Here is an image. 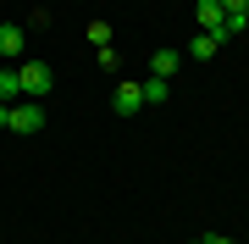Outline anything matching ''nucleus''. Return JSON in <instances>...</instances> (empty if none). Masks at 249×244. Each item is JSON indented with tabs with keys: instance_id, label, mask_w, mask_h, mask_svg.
I'll use <instances>...</instances> for the list:
<instances>
[{
	"instance_id": "15",
	"label": "nucleus",
	"mask_w": 249,
	"mask_h": 244,
	"mask_svg": "<svg viewBox=\"0 0 249 244\" xmlns=\"http://www.w3.org/2000/svg\"><path fill=\"white\" fill-rule=\"evenodd\" d=\"M244 17H249V0H244Z\"/></svg>"
},
{
	"instance_id": "9",
	"label": "nucleus",
	"mask_w": 249,
	"mask_h": 244,
	"mask_svg": "<svg viewBox=\"0 0 249 244\" xmlns=\"http://www.w3.org/2000/svg\"><path fill=\"white\" fill-rule=\"evenodd\" d=\"M139 89H144V106H160V100L172 94V83H166V78H144Z\"/></svg>"
},
{
	"instance_id": "14",
	"label": "nucleus",
	"mask_w": 249,
	"mask_h": 244,
	"mask_svg": "<svg viewBox=\"0 0 249 244\" xmlns=\"http://www.w3.org/2000/svg\"><path fill=\"white\" fill-rule=\"evenodd\" d=\"M205 244H238V239H222V233H211V239H205Z\"/></svg>"
},
{
	"instance_id": "10",
	"label": "nucleus",
	"mask_w": 249,
	"mask_h": 244,
	"mask_svg": "<svg viewBox=\"0 0 249 244\" xmlns=\"http://www.w3.org/2000/svg\"><path fill=\"white\" fill-rule=\"evenodd\" d=\"M94 61H100V73H116V67H122V56H116V50L106 45V50H100V56H94Z\"/></svg>"
},
{
	"instance_id": "5",
	"label": "nucleus",
	"mask_w": 249,
	"mask_h": 244,
	"mask_svg": "<svg viewBox=\"0 0 249 244\" xmlns=\"http://www.w3.org/2000/svg\"><path fill=\"white\" fill-rule=\"evenodd\" d=\"M194 17H199V28H205V34H216V39H222V22H227L222 0H199V6H194Z\"/></svg>"
},
{
	"instance_id": "8",
	"label": "nucleus",
	"mask_w": 249,
	"mask_h": 244,
	"mask_svg": "<svg viewBox=\"0 0 249 244\" xmlns=\"http://www.w3.org/2000/svg\"><path fill=\"white\" fill-rule=\"evenodd\" d=\"M216 50H222V39H216V34H194V45H188V56H194V61H211Z\"/></svg>"
},
{
	"instance_id": "11",
	"label": "nucleus",
	"mask_w": 249,
	"mask_h": 244,
	"mask_svg": "<svg viewBox=\"0 0 249 244\" xmlns=\"http://www.w3.org/2000/svg\"><path fill=\"white\" fill-rule=\"evenodd\" d=\"M89 39H94L100 50H106V45H111V22H89Z\"/></svg>"
},
{
	"instance_id": "3",
	"label": "nucleus",
	"mask_w": 249,
	"mask_h": 244,
	"mask_svg": "<svg viewBox=\"0 0 249 244\" xmlns=\"http://www.w3.org/2000/svg\"><path fill=\"white\" fill-rule=\"evenodd\" d=\"M111 111H116V117H133V111H144V89H139L133 78H122V83H116V94H111Z\"/></svg>"
},
{
	"instance_id": "7",
	"label": "nucleus",
	"mask_w": 249,
	"mask_h": 244,
	"mask_svg": "<svg viewBox=\"0 0 249 244\" xmlns=\"http://www.w3.org/2000/svg\"><path fill=\"white\" fill-rule=\"evenodd\" d=\"M178 73V50H155L150 56V78H172Z\"/></svg>"
},
{
	"instance_id": "13",
	"label": "nucleus",
	"mask_w": 249,
	"mask_h": 244,
	"mask_svg": "<svg viewBox=\"0 0 249 244\" xmlns=\"http://www.w3.org/2000/svg\"><path fill=\"white\" fill-rule=\"evenodd\" d=\"M222 11H244V0H222Z\"/></svg>"
},
{
	"instance_id": "1",
	"label": "nucleus",
	"mask_w": 249,
	"mask_h": 244,
	"mask_svg": "<svg viewBox=\"0 0 249 244\" xmlns=\"http://www.w3.org/2000/svg\"><path fill=\"white\" fill-rule=\"evenodd\" d=\"M17 83H22V100H45L55 78H50L45 61H22V67H17Z\"/></svg>"
},
{
	"instance_id": "16",
	"label": "nucleus",
	"mask_w": 249,
	"mask_h": 244,
	"mask_svg": "<svg viewBox=\"0 0 249 244\" xmlns=\"http://www.w3.org/2000/svg\"><path fill=\"white\" fill-rule=\"evenodd\" d=\"M194 244H205V239H194Z\"/></svg>"
},
{
	"instance_id": "2",
	"label": "nucleus",
	"mask_w": 249,
	"mask_h": 244,
	"mask_svg": "<svg viewBox=\"0 0 249 244\" xmlns=\"http://www.w3.org/2000/svg\"><path fill=\"white\" fill-rule=\"evenodd\" d=\"M45 128V100H17L11 106V133H39Z\"/></svg>"
},
{
	"instance_id": "4",
	"label": "nucleus",
	"mask_w": 249,
	"mask_h": 244,
	"mask_svg": "<svg viewBox=\"0 0 249 244\" xmlns=\"http://www.w3.org/2000/svg\"><path fill=\"white\" fill-rule=\"evenodd\" d=\"M22 50H28V28L0 22V56H6V61H22Z\"/></svg>"
},
{
	"instance_id": "12",
	"label": "nucleus",
	"mask_w": 249,
	"mask_h": 244,
	"mask_svg": "<svg viewBox=\"0 0 249 244\" xmlns=\"http://www.w3.org/2000/svg\"><path fill=\"white\" fill-rule=\"evenodd\" d=\"M0 128H11V106H0Z\"/></svg>"
},
{
	"instance_id": "6",
	"label": "nucleus",
	"mask_w": 249,
	"mask_h": 244,
	"mask_svg": "<svg viewBox=\"0 0 249 244\" xmlns=\"http://www.w3.org/2000/svg\"><path fill=\"white\" fill-rule=\"evenodd\" d=\"M22 100V83H17V67H0V106H17Z\"/></svg>"
}]
</instances>
